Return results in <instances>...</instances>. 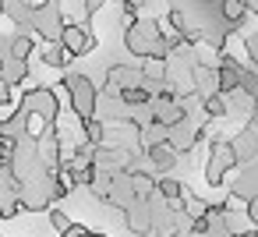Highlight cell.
<instances>
[{
    "mask_svg": "<svg viewBox=\"0 0 258 237\" xmlns=\"http://www.w3.org/2000/svg\"><path fill=\"white\" fill-rule=\"evenodd\" d=\"M0 237H4V233H0Z\"/></svg>",
    "mask_w": 258,
    "mask_h": 237,
    "instance_id": "cell-18",
    "label": "cell"
},
{
    "mask_svg": "<svg viewBox=\"0 0 258 237\" xmlns=\"http://www.w3.org/2000/svg\"><path fill=\"white\" fill-rule=\"evenodd\" d=\"M11 57H15V61H29V57H32V36H15Z\"/></svg>",
    "mask_w": 258,
    "mask_h": 237,
    "instance_id": "cell-14",
    "label": "cell"
},
{
    "mask_svg": "<svg viewBox=\"0 0 258 237\" xmlns=\"http://www.w3.org/2000/svg\"><path fill=\"white\" fill-rule=\"evenodd\" d=\"M152 89H149V82H142V85H131V89H120V103L124 106H152Z\"/></svg>",
    "mask_w": 258,
    "mask_h": 237,
    "instance_id": "cell-7",
    "label": "cell"
},
{
    "mask_svg": "<svg viewBox=\"0 0 258 237\" xmlns=\"http://www.w3.org/2000/svg\"><path fill=\"white\" fill-rule=\"evenodd\" d=\"M127 177H131V191H135V198H149V195L156 191V181H152V177H142V173H135V170H131Z\"/></svg>",
    "mask_w": 258,
    "mask_h": 237,
    "instance_id": "cell-11",
    "label": "cell"
},
{
    "mask_svg": "<svg viewBox=\"0 0 258 237\" xmlns=\"http://www.w3.org/2000/svg\"><path fill=\"white\" fill-rule=\"evenodd\" d=\"M124 46H127L135 57H163V61H166V53H170V46H166L163 36H159V22H152V18H145V15H138V18L127 25Z\"/></svg>",
    "mask_w": 258,
    "mask_h": 237,
    "instance_id": "cell-1",
    "label": "cell"
},
{
    "mask_svg": "<svg viewBox=\"0 0 258 237\" xmlns=\"http://www.w3.org/2000/svg\"><path fill=\"white\" fill-rule=\"evenodd\" d=\"M209 149H212V159H209V184H219L223 173H230V166L237 163V156H233V149H230L226 142H216V145H209Z\"/></svg>",
    "mask_w": 258,
    "mask_h": 237,
    "instance_id": "cell-5",
    "label": "cell"
},
{
    "mask_svg": "<svg viewBox=\"0 0 258 237\" xmlns=\"http://www.w3.org/2000/svg\"><path fill=\"white\" fill-rule=\"evenodd\" d=\"M50 223H53V230H60V233H64V230L71 226V216H64L60 209H50Z\"/></svg>",
    "mask_w": 258,
    "mask_h": 237,
    "instance_id": "cell-15",
    "label": "cell"
},
{
    "mask_svg": "<svg viewBox=\"0 0 258 237\" xmlns=\"http://www.w3.org/2000/svg\"><path fill=\"white\" fill-rule=\"evenodd\" d=\"M142 75H145V82H163L166 78V61L163 57H145L142 61Z\"/></svg>",
    "mask_w": 258,
    "mask_h": 237,
    "instance_id": "cell-9",
    "label": "cell"
},
{
    "mask_svg": "<svg viewBox=\"0 0 258 237\" xmlns=\"http://www.w3.org/2000/svg\"><path fill=\"white\" fill-rule=\"evenodd\" d=\"M22 110L25 113H39V117H46L50 124H57V113H60V103H57V92L53 89H43V85H36V89H29V92H22Z\"/></svg>",
    "mask_w": 258,
    "mask_h": 237,
    "instance_id": "cell-3",
    "label": "cell"
},
{
    "mask_svg": "<svg viewBox=\"0 0 258 237\" xmlns=\"http://www.w3.org/2000/svg\"><path fill=\"white\" fill-rule=\"evenodd\" d=\"M71 61H75V53H71L60 39H57V43H50V46L43 50V64H46V68H68Z\"/></svg>",
    "mask_w": 258,
    "mask_h": 237,
    "instance_id": "cell-8",
    "label": "cell"
},
{
    "mask_svg": "<svg viewBox=\"0 0 258 237\" xmlns=\"http://www.w3.org/2000/svg\"><path fill=\"white\" fill-rule=\"evenodd\" d=\"M82 128H85V142L99 149V145H103V138H106V128H103L96 117H92V121H82Z\"/></svg>",
    "mask_w": 258,
    "mask_h": 237,
    "instance_id": "cell-13",
    "label": "cell"
},
{
    "mask_svg": "<svg viewBox=\"0 0 258 237\" xmlns=\"http://www.w3.org/2000/svg\"><path fill=\"white\" fill-rule=\"evenodd\" d=\"M247 15H258V0H247Z\"/></svg>",
    "mask_w": 258,
    "mask_h": 237,
    "instance_id": "cell-16",
    "label": "cell"
},
{
    "mask_svg": "<svg viewBox=\"0 0 258 237\" xmlns=\"http://www.w3.org/2000/svg\"><path fill=\"white\" fill-rule=\"evenodd\" d=\"M64 89H68V96H71V110H75L82 121H92V117H96V103H99L92 78H89V75H68V78H64Z\"/></svg>",
    "mask_w": 258,
    "mask_h": 237,
    "instance_id": "cell-2",
    "label": "cell"
},
{
    "mask_svg": "<svg viewBox=\"0 0 258 237\" xmlns=\"http://www.w3.org/2000/svg\"><path fill=\"white\" fill-rule=\"evenodd\" d=\"M180 209H184L187 219H202V216L209 212V202H202V198H195L191 191H184V205H180Z\"/></svg>",
    "mask_w": 258,
    "mask_h": 237,
    "instance_id": "cell-10",
    "label": "cell"
},
{
    "mask_svg": "<svg viewBox=\"0 0 258 237\" xmlns=\"http://www.w3.org/2000/svg\"><path fill=\"white\" fill-rule=\"evenodd\" d=\"M60 43L75 53V57H82V53H89V50H96V36L82 25V22H68L64 29H60Z\"/></svg>",
    "mask_w": 258,
    "mask_h": 237,
    "instance_id": "cell-4",
    "label": "cell"
},
{
    "mask_svg": "<svg viewBox=\"0 0 258 237\" xmlns=\"http://www.w3.org/2000/svg\"><path fill=\"white\" fill-rule=\"evenodd\" d=\"M82 237H103V233H92V230H85V233H82Z\"/></svg>",
    "mask_w": 258,
    "mask_h": 237,
    "instance_id": "cell-17",
    "label": "cell"
},
{
    "mask_svg": "<svg viewBox=\"0 0 258 237\" xmlns=\"http://www.w3.org/2000/svg\"><path fill=\"white\" fill-rule=\"evenodd\" d=\"M202 110H205L209 117H226V96H223V92H212V96H205Z\"/></svg>",
    "mask_w": 258,
    "mask_h": 237,
    "instance_id": "cell-12",
    "label": "cell"
},
{
    "mask_svg": "<svg viewBox=\"0 0 258 237\" xmlns=\"http://www.w3.org/2000/svg\"><path fill=\"white\" fill-rule=\"evenodd\" d=\"M145 152H149V159L156 163V170L159 173H166L173 163H177V149L170 145V142H156V145H145Z\"/></svg>",
    "mask_w": 258,
    "mask_h": 237,
    "instance_id": "cell-6",
    "label": "cell"
}]
</instances>
